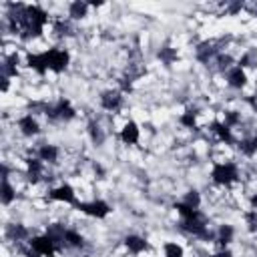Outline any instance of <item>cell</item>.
Listing matches in <instances>:
<instances>
[{
  "label": "cell",
  "instance_id": "6da1fadb",
  "mask_svg": "<svg viewBox=\"0 0 257 257\" xmlns=\"http://www.w3.org/2000/svg\"><path fill=\"white\" fill-rule=\"evenodd\" d=\"M211 179H213V183H217L221 187H229L235 181H239V169L233 161L215 163L213 169H211Z\"/></svg>",
  "mask_w": 257,
  "mask_h": 257
},
{
  "label": "cell",
  "instance_id": "7a4b0ae2",
  "mask_svg": "<svg viewBox=\"0 0 257 257\" xmlns=\"http://www.w3.org/2000/svg\"><path fill=\"white\" fill-rule=\"evenodd\" d=\"M44 56H46L48 70H52V72H64L66 66H68V62H70L68 50H64L60 46H52V48L44 50Z\"/></svg>",
  "mask_w": 257,
  "mask_h": 257
},
{
  "label": "cell",
  "instance_id": "3957f363",
  "mask_svg": "<svg viewBox=\"0 0 257 257\" xmlns=\"http://www.w3.org/2000/svg\"><path fill=\"white\" fill-rule=\"evenodd\" d=\"M28 245H30V249H32V251L40 253L42 257H54V255H56V251H58L56 243H54L46 233H44V235H34V237L28 241Z\"/></svg>",
  "mask_w": 257,
  "mask_h": 257
},
{
  "label": "cell",
  "instance_id": "277c9868",
  "mask_svg": "<svg viewBox=\"0 0 257 257\" xmlns=\"http://www.w3.org/2000/svg\"><path fill=\"white\" fill-rule=\"evenodd\" d=\"M76 209L86 213L88 217H94V219H102L110 213V205L102 199H94V201H88V203H76Z\"/></svg>",
  "mask_w": 257,
  "mask_h": 257
},
{
  "label": "cell",
  "instance_id": "5b68a950",
  "mask_svg": "<svg viewBox=\"0 0 257 257\" xmlns=\"http://www.w3.org/2000/svg\"><path fill=\"white\" fill-rule=\"evenodd\" d=\"M48 197H50L52 201H58V203L76 205V193H74V189H72L68 183H62V185H58V187L50 189Z\"/></svg>",
  "mask_w": 257,
  "mask_h": 257
},
{
  "label": "cell",
  "instance_id": "8992f818",
  "mask_svg": "<svg viewBox=\"0 0 257 257\" xmlns=\"http://www.w3.org/2000/svg\"><path fill=\"white\" fill-rule=\"evenodd\" d=\"M16 124H18V131H20L24 137H36V135L40 133V124H38V120L32 116V112L22 114V116L16 120Z\"/></svg>",
  "mask_w": 257,
  "mask_h": 257
},
{
  "label": "cell",
  "instance_id": "52a82bcc",
  "mask_svg": "<svg viewBox=\"0 0 257 257\" xmlns=\"http://www.w3.org/2000/svg\"><path fill=\"white\" fill-rule=\"evenodd\" d=\"M120 102H122L120 90H104V92L100 94V106H102L104 110H108V112L118 110Z\"/></svg>",
  "mask_w": 257,
  "mask_h": 257
},
{
  "label": "cell",
  "instance_id": "ba28073f",
  "mask_svg": "<svg viewBox=\"0 0 257 257\" xmlns=\"http://www.w3.org/2000/svg\"><path fill=\"white\" fill-rule=\"evenodd\" d=\"M139 139H141V128H139V124H137L135 120L124 122L122 128H120V141H122L124 145H137Z\"/></svg>",
  "mask_w": 257,
  "mask_h": 257
},
{
  "label": "cell",
  "instance_id": "9c48e42d",
  "mask_svg": "<svg viewBox=\"0 0 257 257\" xmlns=\"http://www.w3.org/2000/svg\"><path fill=\"white\" fill-rule=\"evenodd\" d=\"M26 66L36 70L38 74H46L48 72V64H46L44 52H28L26 54Z\"/></svg>",
  "mask_w": 257,
  "mask_h": 257
},
{
  "label": "cell",
  "instance_id": "30bf717a",
  "mask_svg": "<svg viewBox=\"0 0 257 257\" xmlns=\"http://www.w3.org/2000/svg\"><path fill=\"white\" fill-rule=\"evenodd\" d=\"M209 131H211L221 143H225V145H231V143H233L231 126H227L225 122H221V120H213V122L209 124Z\"/></svg>",
  "mask_w": 257,
  "mask_h": 257
},
{
  "label": "cell",
  "instance_id": "8fae6325",
  "mask_svg": "<svg viewBox=\"0 0 257 257\" xmlns=\"http://www.w3.org/2000/svg\"><path fill=\"white\" fill-rule=\"evenodd\" d=\"M227 84H229L231 88H243V86L247 84V74H245V70L239 68V66L229 68V70H227Z\"/></svg>",
  "mask_w": 257,
  "mask_h": 257
},
{
  "label": "cell",
  "instance_id": "7c38bea8",
  "mask_svg": "<svg viewBox=\"0 0 257 257\" xmlns=\"http://www.w3.org/2000/svg\"><path fill=\"white\" fill-rule=\"evenodd\" d=\"M124 247H126L133 255H139V253H143V251L149 249V243H147V239L141 237V235H126V237H124Z\"/></svg>",
  "mask_w": 257,
  "mask_h": 257
},
{
  "label": "cell",
  "instance_id": "4fadbf2b",
  "mask_svg": "<svg viewBox=\"0 0 257 257\" xmlns=\"http://www.w3.org/2000/svg\"><path fill=\"white\" fill-rule=\"evenodd\" d=\"M58 155H60V151H58L56 145H40V147H38V159H40L42 163L54 165V163L58 161Z\"/></svg>",
  "mask_w": 257,
  "mask_h": 257
},
{
  "label": "cell",
  "instance_id": "5bb4252c",
  "mask_svg": "<svg viewBox=\"0 0 257 257\" xmlns=\"http://www.w3.org/2000/svg\"><path fill=\"white\" fill-rule=\"evenodd\" d=\"M233 237H235V229L231 227V225H227V223H223V225H219V229H217V237H215V241L223 247V249H227V245L233 241Z\"/></svg>",
  "mask_w": 257,
  "mask_h": 257
},
{
  "label": "cell",
  "instance_id": "9a60e30c",
  "mask_svg": "<svg viewBox=\"0 0 257 257\" xmlns=\"http://www.w3.org/2000/svg\"><path fill=\"white\" fill-rule=\"evenodd\" d=\"M88 14V2H82V0H74L68 4V16L72 20H80Z\"/></svg>",
  "mask_w": 257,
  "mask_h": 257
},
{
  "label": "cell",
  "instance_id": "2e32d148",
  "mask_svg": "<svg viewBox=\"0 0 257 257\" xmlns=\"http://www.w3.org/2000/svg\"><path fill=\"white\" fill-rule=\"evenodd\" d=\"M6 237L10 239V241H24L26 237H28V229L24 227V225H18V223H14V225H8L6 227Z\"/></svg>",
  "mask_w": 257,
  "mask_h": 257
},
{
  "label": "cell",
  "instance_id": "e0dca14e",
  "mask_svg": "<svg viewBox=\"0 0 257 257\" xmlns=\"http://www.w3.org/2000/svg\"><path fill=\"white\" fill-rule=\"evenodd\" d=\"M64 245L74 247V249H80V247H84V237L78 231H74V229H66V233H64Z\"/></svg>",
  "mask_w": 257,
  "mask_h": 257
},
{
  "label": "cell",
  "instance_id": "ac0fdd59",
  "mask_svg": "<svg viewBox=\"0 0 257 257\" xmlns=\"http://www.w3.org/2000/svg\"><path fill=\"white\" fill-rule=\"evenodd\" d=\"M163 255L165 257H185V249L177 241H167L163 245Z\"/></svg>",
  "mask_w": 257,
  "mask_h": 257
},
{
  "label": "cell",
  "instance_id": "d6986e66",
  "mask_svg": "<svg viewBox=\"0 0 257 257\" xmlns=\"http://www.w3.org/2000/svg\"><path fill=\"white\" fill-rule=\"evenodd\" d=\"M16 199V187H12V183L8 179L2 181V205H10Z\"/></svg>",
  "mask_w": 257,
  "mask_h": 257
},
{
  "label": "cell",
  "instance_id": "ffe728a7",
  "mask_svg": "<svg viewBox=\"0 0 257 257\" xmlns=\"http://www.w3.org/2000/svg\"><path fill=\"white\" fill-rule=\"evenodd\" d=\"M179 122H181V126H185V128H195V126H197V110H195V108H187V110L179 116Z\"/></svg>",
  "mask_w": 257,
  "mask_h": 257
},
{
  "label": "cell",
  "instance_id": "44dd1931",
  "mask_svg": "<svg viewBox=\"0 0 257 257\" xmlns=\"http://www.w3.org/2000/svg\"><path fill=\"white\" fill-rule=\"evenodd\" d=\"M159 58H161L165 64H173V62L177 60V50L171 48V46H163V48L159 50Z\"/></svg>",
  "mask_w": 257,
  "mask_h": 257
},
{
  "label": "cell",
  "instance_id": "7402d4cb",
  "mask_svg": "<svg viewBox=\"0 0 257 257\" xmlns=\"http://www.w3.org/2000/svg\"><path fill=\"white\" fill-rule=\"evenodd\" d=\"M183 203H187V205L193 207V209H199V207H201V195H199L197 191H189V193L185 195Z\"/></svg>",
  "mask_w": 257,
  "mask_h": 257
},
{
  "label": "cell",
  "instance_id": "603a6c76",
  "mask_svg": "<svg viewBox=\"0 0 257 257\" xmlns=\"http://www.w3.org/2000/svg\"><path fill=\"white\" fill-rule=\"evenodd\" d=\"M175 209H177V213L183 217V219H187V217H191V215H195V211H199V209H193V207H189L187 203H175Z\"/></svg>",
  "mask_w": 257,
  "mask_h": 257
},
{
  "label": "cell",
  "instance_id": "cb8c5ba5",
  "mask_svg": "<svg viewBox=\"0 0 257 257\" xmlns=\"http://www.w3.org/2000/svg\"><path fill=\"white\" fill-rule=\"evenodd\" d=\"M223 122H225L227 126H231V128H233L235 124H239V122H241V114H239L237 110H227V112H225V120H223Z\"/></svg>",
  "mask_w": 257,
  "mask_h": 257
},
{
  "label": "cell",
  "instance_id": "d4e9b609",
  "mask_svg": "<svg viewBox=\"0 0 257 257\" xmlns=\"http://www.w3.org/2000/svg\"><path fill=\"white\" fill-rule=\"evenodd\" d=\"M239 151L245 155V157H253L257 151H255V147H253V143H251V139H243L241 143H239Z\"/></svg>",
  "mask_w": 257,
  "mask_h": 257
},
{
  "label": "cell",
  "instance_id": "484cf974",
  "mask_svg": "<svg viewBox=\"0 0 257 257\" xmlns=\"http://www.w3.org/2000/svg\"><path fill=\"white\" fill-rule=\"evenodd\" d=\"M88 128H90V137H92V141H94V143H100V141H102L100 126H98V124H94V122H90V124H88Z\"/></svg>",
  "mask_w": 257,
  "mask_h": 257
},
{
  "label": "cell",
  "instance_id": "4316f807",
  "mask_svg": "<svg viewBox=\"0 0 257 257\" xmlns=\"http://www.w3.org/2000/svg\"><path fill=\"white\" fill-rule=\"evenodd\" d=\"M217 62H219V68H227L231 64V56L229 54H217Z\"/></svg>",
  "mask_w": 257,
  "mask_h": 257
},
{
  "label": "cell",
  "instance_id": "83f0119b",
  "mask_svg": "<svg viewBox=\"0 0 257 257\" xmlns=\"http://www.w3.org/2000/svg\"><path fill=\"white\" fill-rule=\"evenodd\" d=\"M241 8H243V4H241V2H235V4H229V6H227V12H229V14H237Z\"/></svg>",
  "mask_w": 257,
  "mask_h": 257
},
{
  "label": "cell",
  "instance_id": "f1b7e54d",
  "mask_svg": "<svg viewBox=\"0 0 257 257\" xmlns=\"http://www.w3.org/2000/svg\"><path fill=\"white\" fill-rule=\"evenodd\" d=\"M211 257H233V253H231L229 249H221V251H217V253H213Z\"/></svg>",
  "mask_w": 257,
  "mask_h": 257
},
{
  "label": "cell",
  "instance_id": "f546056e",
  "mask_svg": "<svg viewBox=\"0 0 257 257\" xmlns=\"http://www.w3.org/2000/svg\"><path fill=\"white\" fill-rule=\"evenodd\" d=\"M249 203H251V209H255V211H257V193H253V195H251Z\"/></svg>",
  "mask_w": 257,
  "mask_h": 257
},
{
  "label": "cell",
  "instance_id": "4dcf8cb0",
  "mask_svg": "<svg viewBox=\"0 0 257 257\" xmlns=\"http://www.w3.org/2000/svg\"><path fill=\"white\" fill-rule=\"evenodd\" d=\"M251 143H253V147H255V151H257V133L251 137Z\"/></svg>",
  "mask_w": 257,
  "mask_h": 257
}]
</instances>
